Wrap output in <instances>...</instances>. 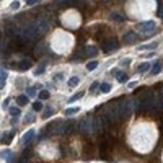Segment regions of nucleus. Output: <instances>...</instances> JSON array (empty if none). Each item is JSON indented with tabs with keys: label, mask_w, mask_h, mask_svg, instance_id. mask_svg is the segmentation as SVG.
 I'll return each mask as SVG.
<instances>
[{
	"label": "nucleus",
	"mask_w": 163,
	"mask_h": 163,
	"mask_svg": "<svg viewBox=\"0 0 163 163\" xmlns=\"http://www.w3.org/2000/svg\"><path fill=\"white\" fill-rule=\"evenodd\" d=\"M34 23V28H36L38 34H42V33H46L49 29V18L44 15H39L36 18V21H33Z\"/></svg>",
	"instance_id": "1"
},
{
	"label": "nucleus",
	"mask_w": 163,
	"mask_h": 163,
	"mask_svg": "<svg viewBox=\"0 0 163 163\" xmlns=\"http://www.w3.org/2000/svg\"><path fill=\"white\" fill-rule=\"evenodd\" d=\"M51 132L52 134H56V135H62V134H65V130H67V121H59V122H56L52 127H51Z\"/></svg>",
	"instance_id": "2"
},
{
	"label": "nucleus",
	"mask_w": 163,
	"mask_h": 163,
	"mask_svg": "<svg viewBox=\"0 0 163 163\" xmlns=\"http://www.w3.org/2000/svg\"><path fill=\"white\" fill-rule=\"evenodd\" d=\"M78 130H80L82 134H90L91 130H93V127H91V121L90 119H82L80 122H78Z\"/></svg>",
	"instance_id": "3"
},
{
	"label": "nucleus",
	"mask_w": 163,
	"mask_h": 163,
	"mask_svg": "<svg viewBox=\"0 0 163 163\" xmlns=\"http://www.w3.org/2000/svg\"><path fill=\"white\" fill-rule=\"evenodd\" d=\"M155 28V23L153 21H145V23H139L137 29L140 33H147V31H150V29Z\"/></svg>",
	"instance_id": "4"
},
{
	"label": "nucleus",
	"mask_w": 163,
	"mask_h": 163,
	"mask_svg": "<svg viewBox=\"0 0 163 163\" xmlns=\"http://www.w3.org/2000/svg\"><path fill=\"white\" fill-rule=\"evenodd\" d=\"M118 47H119V42L116 39H108V41H104V44H103L104 51H114V49H118Z\"/></svg>",
	"instance_id": "5"
},
{
	"label": "nucleus",
	"mask_w": 163,
	"mask_h": 163,
	"mask_svg": "<svg viewBox=\"0 0 163 163\" xmlns=\"http://www.w3.org/2000/svg\"><path fill=\"white\" fill-rule=\"evenodd\" d=\"M34 134H36V132H34V129H29L28 132L23 135V143H24V145H28V143L31 142V139L34 137Z\"/></svg>",
	"instance_id": "6"
},
{
	"label": "nucleus",
	"mask_w": 163,
	"mask_h": 163,
	"mask_svg": "<svg viewBox=\"0 0 163 163\" xmlns=\"http://www.w3.org/2000/svg\"><path fill=\"white\" fill-rule=\"evenodd\" d=\"M18 67H20V70H28L29 67H31V61H29V59H23V61L18 64Z\"/></svg>",
	"instance_id": "7"
},
{
	"label": "nucleus",
	"mask_w": 163,
	"mask_h": 163,
	"mask_svg": "<svg viewBox=\"0 0 163 163\" xmlns=\"http://www.w3.org/2000/svg\"><path fill=\"white\" fill-rule=\"evenodd\" d=\"M137 39V34H135V33H127V34H124V41H126V42H134V41Z\"/></svg>",
	"instance_id": "8"
},
{
	"label": "nucleus",
	"mask_w": 163,
	"mask_h": 163,
	"mask_svg": "<svg viewBox=\"0 0 163 163\" xmlns=\"http://www.w3.org/2000/svg\"><path fill=\"white\" fill-rule=\"evenodd\" d=\"M5 80H7V72L3 69H0V90L5 86Z\"/></svg>",
	"instance_id": "9"
},
{
	"label": "nucleus",
	"mask_w": 163,
	"mask_h": 163,
	"mask_svg": "<svg viewBox=\"0 0 163 163\" xmlns=\"http://www.w3.org/2000/svg\"><path fill=\"white\" fill-rule=\"evenodd\" d=\"M16 103L20 106H24V104H28V95H21V96L16 98Z\"/></svg>",
	"instance_id": "10"
},
{
	"label": "nucleus",
	"mask_w": 163,
	"mask_h": 163,
	"mask_svg": "<svg viewBox=\"0 0 163 163\" xmlns=\"http://www.w3.org/2000/svg\"><path fill=\"white\" fill-rule=\"evenodd\" d=\"M114 77L118 78L119 82H126L127 80V75H126V73H122L121 70H116V72H114Z\"/></svg>",
	"instance_id": "11"
},
{
	"label": "nucleus",
	"mask_w": 163,
	"mask_h": 163,
	"mask_svg": "<svg viewBox=\"0 0 163 163\" xmlns=\"http://www.w3.org/2000/svg\"><path fill=\"white\" fill-rule=\"evenodd\" d=\"M78 83H80V78H78V77H72L69 80V86H72V88H73V86H77Z\"/></svg>",
	"instance_id": "12"
},
{
	"label": "nucleus",
	"mask_w": 163,
	"mask_h": 163,
	"mask_svg": "<svg viewBox=\"0 0 163 163\" xmlns=\"http://www.w3.org/2000/svg\"><path fill=\"white\" fill-rule=\"evenodd\" d=\"M109 90H111L109 83H101V86H100V91H101V93H108Z\"/></svg>",
	"instance_id": "13"
},
{
	"label": "nucleus",
	"mask_w": 163,
	"mask_h": 163,
	"mask_svg": "<svg viewBox=\"0 0 163 163\" xmlns=\"http://www.w3.org/2000/svg\"><path fill=\"white\" fill-rule=\"evenodd\" d=\"M160 70H162V64H160V62H157V64L153 65V69H152V73H153V75H157V73H160Z\"/></svg>",
	"instance_id": "14"
},
{
	"label": "nucleus",
	"mask_w": 163,
	"mask_h": 163,
	"mask_svg": "<svg viewBox=\"0 0 163 163\" xmlns=\"http://www.w3.org/2000/svg\"><path fill=\"white\" fill-rule=\"evenodd\" d=\"M44 69H46V64L42 62V64H39V67L34 70V73H36V75H41V73H44Z\"/></svg>",
	"instance_id": "15"
},
{
	"label": "nucleus",
	"mask_w": 163,
	"mask_h": 163,
	"mask_svg": "<svg viewBox=\"0 0 163 163\" xmlns=\"http://www.w3.org/2000/svg\"><path fill=\"white\" fill-rule=\"evenodd\" d=\"M148 69H150V64H148V62H143V64L139 67V72H142V73H143V72H147Z\"/></svg>",
	"instance_id": "16"
},
{
	"label": "nucleus",
	"mask_w": 163,
	"mask_h": 163,
	"mask_svg": "<svg viewBox=\"0 0 163 163\" xmlns=\"http://www.w3.org/2000/svg\"><path fill=\"white\" fill-rule=\"evenodd\" d=\"M78 113V108L75 106V108H69V109H65V116H72V114Z\"/></svg>",
	"instance_id": "17"
},
{
	"label": "nucleus",
	"mask_w": 163,
	"mask_h": 163,
	"mask_svg": "<svg viewBox=\"0 0 163 163\" xmlns=\"http://www.w3.org/2000/svg\"><path fill=\"white\" fill-rule=\"evenodd\" d=\"M49 95H51V93H49L47 90H41V91H39V98H41V100H47Z\"/></svg>",
	"instance_id": "18"
},
{
	"label": "nucleus",
	"mask_w": 163,
	"mask_h": 163,
	"mask_svg": "<svg viewBox=\"0 0 163 163\" xmlns=\"http://www.w3.org/2000/svg\"><path fill=\"white\" fill-rule=\"evenodd\" d=\"M12 139H13V132H5V137H3V142L5 143L12 142Z\"/></svg>",
	"instance_id": "19"
},
{
	"label": "nucleus",
	"mask_w": 163,
	"mask_h": 163,
	"mask_svg": "<svg viewBox=\"0 0 163 163\" xmlns=\"http://www.w3.org/2000/svg\"><path fill=\"white\" fill-rule=\"evenodd\" d=\"M98 67V62L96 61H91V62H88V64H86V69L88 70H95Z\"/></svg>",
	"instance_id": "20"
},
{
	"label": "nucleus",
	"mask_w": 163,
	"mask_h": 163,
	"mask_svg": "<svg viewBox=\"0 0 163 163\" xmlns=\"http://www.w3.org/2000/svg\"><path fill=\"white\" fill-rule=\"evenodd\" d=\"M33 109H34V111H41V109H42V103H41V101H34V103H33Z\"/></svg>",
	"instance_id": "21"
},
{
	"label": "nucleus",
	"mask_w": 163,
	"mask_h": 163,
	"mask_svg": "<svg viewBox=\"0 0 163 163\" xmlns=\"http://www.w3.org/2000/svg\"><path fill=\"white\" fill-rule=\"evenodd\" d=\"M111 18H113V20H116V21H124V16H121L119 13H113V15H111Z\"/></svg>",
	"instance_id": "22"
},
{
	"label": "nucleus",
	"mask_w": 163,
	"mask_h": 163,
	"mask_svg": "<svg viewBox=\"0 0 163 163\" xmlns=\"http://www.w3.org/2000/svg\"><path fill=\"white\" fill-rule=\"evenodd\" d=\"M10 114H12V116H20V108H10Z\"/></svg>",
	"instance_id": "23"
},
{
	"label": "nucleus",
	"mask_w": 163,
	"mask_h": 163,
	"mask_svg": "<svg viewBox=\"0 0 163 163\" xmlns=\"http://www.w3.org/2000/svg\"><path fill=\"white\" fill-rule=\"evenodd\" d=\"M54 114V109H46L44 111V114H42V116H44V118H51V116H52Z\"/></svg>",
	"instance_id": "24"
},
{
	"label": "nucleus",
	"mask_w": 163,
	"mask_h": 163,
	"mask_svg": "<svg viewBox=\"0 0 163 163\" xmlns=\"http://www.w3.org/2000/svg\"><path fill=\"white\" fill-rule=\"evenodd\" d=\"M28 96H36V86L34 88H28Z\"/></svg>",
	"instance_id": "25"
},
{
	"label": "nucleus",
	"mask_w": 163,
	"mask_h": 163,
	"mask_svg": "<svg viewBox=\"0 0 163 163\" xmlns=\"http://www.w3.org/2000/svg\"><path fill=\"white\" fill-rule=\"evenodd\" d=\"M85 54H96V49H95V47H86Z\"/></svg>",
	"instance_id": "26"
},
{
	"label": "nucleus",
	"mask_w": 163,
	"mask_h": 163,
	"mask_svg": "<svg viewBox=\"0 0 163 163\" xmlns=\"http://www.w3.org/2000/svg\"><path fill=\"white\" fill-rule=\"evenodd\" d=\"M82 96H83V93H78V95H75V96H72V98H70L69 101L72 103V101H75V100H78V98H82Z\"/></svg>",
	"instance_id": "27"
},
{
	"label": "nucleus",
	"mask_w": 163,
	"mask_h": 163,
	"mask_svg": "<svg viewBox=\"0 0 163 163\" xmlns=\"http://www.w3.org/2000/svg\"><path fill=\"white\" fill-rule=\"evenodd\" d=\"M0 155H2V157H5V158H7V157H8V158L12 157V153H10V152H8V150H3V152H2V153H0Z\"/></svg>",
	"instance_id": "28"
},
{
	"label": "nucleus",
	"mask_w": 163,
	"mask_h": 163,
	"mask_svg": "<svg viewBox=\"0 0 163 163\" xmlns=\"http://www.w3.org/2000/svg\"><path fill=\"white\" fill-rule=\"evenodd\" d=\"M54 78H56V80H64V73H56Z\"/></svg>",
	"instance_id": "29"
},
{
	"label": "nucleus",
	"mask_w": 163,
	"mask_h": 163,
	"mask_svg": "<svg viewBox=\"0 0 163 163\" xmlns=\"http://www.w3.org/2000/svg\"><path fill=\"white\" fill-rule=\"evenodd\" d=\"M26 122H33V119H34V116H33V114H28V116H26Z\"/></svg>",
	"instance_id": "30"
},
{
	"label": "nucleus",
	"mask_w": 163,
	"mask_h": 163,
	"mask_svg": "<svg viewBox=\"0 0 163 163\" xmlns=\"http://www.w3.org/2000/svg\"><path fill=\"white\" fill-rule=\"evenodd\" d=\"M96 88H98V82H95L93 85L90 86V90H91V91H93V90H96Z\"/></svg>",
	"instance_id": "31"
},
{
	"label": "nucleus",
	"mask_w": 163,
	"mask_h": 163,
	"mask_svg": "<svg viewBox=\"0 0 163 163\" xmlns=\"http://www.w3.org/2000/svg\"><path fill=\"white\" fill-rule=\"evenodd\" d=\"M18 7H20V2H13V3H12V8H15V10H16Z\"/></svg>",
	"instance_id": "32"
},
{
	"label": "nucleus",
	"mask_w": 163,
	"mask_h": 163,
	"mask_svg": "<svg viewBox=\"0 0 163 163\" xmlns=\"http://www.w3.org/2000/svg\"><path fill=\"white\" fill-rule=\"evenodd\" d=\"M152 47H155V42L153 44H148V46H142V49H152Z\"/></svg>",
	"instance_id": "33"
}]
</instances>
